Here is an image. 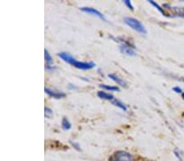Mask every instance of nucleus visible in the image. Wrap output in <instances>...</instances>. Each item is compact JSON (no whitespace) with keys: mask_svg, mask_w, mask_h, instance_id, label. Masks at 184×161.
Instances as JSON below:
<instances>
[{"mask_svg":"<svg viewBox=\"0 0 184 161\" xmlns=\"http://www.w3.org/2000/svg\"><path fill=\"white\" fill-rule=\"evenodd\" d=\"M124 21L127 25L129 26L131 29H134L135 31L142 34H147V29L144 27V25H142L141 21H139L137 19L133 18V17H126V18L124 19Z\"/></svg>","mask_w":184,"mask_h":161,"instance_id":"f257e3e1","label":"nucleus"},{"mask_svg":"<svg viewBox=\"0 0 184 161\" xmlns=\"http://www.w3.org/2000/svg\"><path fill=\"white\" fill-rule=\"evenodd\" d=\"M109 161H133V156L124 151H118L110 156Z\"/></svg>","mask_w":184,"mask_h":161,"instance_id":"f03ea898","label":"nucleus"},{"mask_svg":"<svg viewBox=\"0 0 184 161\" xmlns=\"http://www.w3.org/2000/svg\"><path fill=\"white\" fill-rule=\"evenodd\" d=\"M71 65H73L74 67H75L76 68L82 69V70H89L95 67V64L93 62H80L75 59L73 60Z\"/></svg>","mask_w":184,"mask_h":161,"instance_id":"7ed1b4c3","label":"nucleus"},{"mask_svg":"<svg viewBox=\"0 0 184 161\" xmlns=\"http://www.w3.org/2000/svg\"><path fill=\"white\" fill-rule=\"evenodd\" d=\"M80 10L82 12H86L88 14H90V15H93V16H96L98 18H100L101 20H102L103 21H106V18L104 15H103L102 13L100 12L99 11L97 10V9H95L93 8H88V7H84V8H80Z\"/></svg>","mask_w":184,"mask_h":161,"instance_id":"20e7f679","label":"nucleus"},{"mask_svg":"<svg viewBox=\"0 0 184 161\" xmlns=\"http://www.w3.org/2000/svg\"><path fill=\"white\" fill-rule=\"evenodd\" d=\"M120 51L122 53H124L127 55H129V56H135L136 55V52H135L134 48L131 46H129V44H126V43L121 44L120 46Z\"/></svg>","mask_w":184,"mask_h":161,"instance_id":"39448f33","label":"nucleus"},{"mask_svg":"<svg viewBox=\"0 0 184 161\" xmlns=\"http://www.w3.org/2000/svg\"><path fill=\"white\" fill-rule=\"evenodd\" d=\"M44 90L45 92H46V94H47L49 96L53 97V98H54V99H59L66 96V94H65L64 93H62V92H57V91L53 90H51V89L45 88Z\"/></svg>","mask_w":184,"mask_h":161,"instance_id":"423d86ee","label":"nucleus"},{"mask_svg":"<svg viewBox=\"0 0 184 161\" xmlns=\"http://www.w3.org/2000/svg\"><path fill=\"white\" fill-rule=\"evenodd\" d=\"M57 56L59 58H61L63 61L68 63L70 64H71L72 62H73V60H75V58H74L72 55H70L69 53H66V52H61V53H58Z\"/></svg>","mask_w":184,"mask_h":161,"instance_id":"0eeeda50","label":"nucleus"},{"mask_svg":"<svg viewBox=\"0 0 184 161\" xmlns=\"http://www.w3.org/2000/svg\"><path fill=\"white\" fill-rule=\"evenodd\" d=\"M108 77L111 79V80H113L114 81H116V83L118 84V85H120V86H123V87H126L127 86V83L124 81V80H122L121 78H120L117 75H116V74H109L108 75Z\"/></svg>","mask_w":184,"mask_h":161,"instance_id":"6e6552de","label":"nucleus"},{"mask_svg":"<svg viewBox=\"0 0 184 161\" xmlns=\"http://www.w3.org/2000/svg\"><path fill=\"white\" fill-rule=\"evenodd\" d=\"M97 95L98 98L102 99H107V100H114V99H115V97H114L113 94L106 93L104 91H99V92H97Z\"/></svg>","mask_w":184,"mask_h":161,"instance_id":"1a4fd4ad","label":"nucleus"},{"mask_svg":"<svg viewBox=\"0 0 184 161\" xmlns=\"http://www.w3.org/2000/svg\"><path fill=\"white\" fill-rule=\"evenodd\" d=\"M111 103H112V104H113V105L116 106L117 107H120V109H122L123 111H124V112H125V111L127 110L126 105H125L124 104H123V103H122L121 101H120V100H118V99H115L114 100H112V101H111Z\"/></svg>","mask_w":184,"mask_h":161,"instance_id":"9d476101","label":"nucleus"},{"mask_svg":"<svg viewBox=\"0 0 184 161\" xmlns=\"http://www.w3.org/2000/svg\"><path fill=\"white\" fill-rule=\"evenodd\" d=\"M61 127L64 130H69L71 129V124L66 117H63L61 120Z\"/></svg>","mask_w":184,"mask_h":161,"instance_id":"9b49d317","label":"nucleus"},{"mask_svg":"<svg viewBox=\"0 0 184 161\" xmlns=\"http://www.w3.org/2000/svg\"><path fill=\"white\" fill-rule=\"evenodd\" d=\"M101 88L104 89V90H110V91H119L120 90V88L117 87V86H107V85H104V84H101L99 85Z\"/></svg>","mask_w":184,"mask_h":161,"instance_id":"f8f14e48","label":"nucleus"},{"mask_svg":"<svg viewBox=\"0 0 184 161\" xmlns=\"http://www.w3.org/2000/svg\"><path fill=\"white\" fill-rule=\"evenodd\" d=\"M44 58H45V60H46V62H47V65L51 66V64H53V58H52V56H51L50 54H49V52L47 51L46 49L44 50Z\"/></svg>","mask_w":184,"mask_h":161,"instance_id":"ddd939ff","label":"nucleus"},{"mask_svg":"<svg viewBox=\"0 0 184 161\" xmlns=\"http://www.w3.org/2000/svg\"><path fill=\"white\" fill-rule=\"evenodd\" d=\"M148 3H151V5H152L153 7H155V8H156V9H157V10L159 11V12H161V14H162V15H163V16H165V11H164V9L162 8H161V6L159 5L158 3H155V2H154V1H151V0H148Z\"/></svg>","mask_w":184,"mask_h":161,"instance_id":"4468645a","label":"nucleus"},{"mask_svg":"<svg viewBox=\"0 0 184 161\" xmlns=\"http://www.w3.org/2000/svg\"><path fill=\"white\" fill-rule=\"evenodd\" d=\"M171 10H173L176 14H179L182 16H184V8H172Z\"/></svg>","mask_w":184,"mask_h":161,"instance_id":"2eb2a0df","label":"nucleus"},{"mask_svg":"<svg viewBox=\"0 0 184 161\" xmlns=\"http://www.w3.org/2000/svg\"><path fill=\"white\" fill-rule=\"evenodd\" d=\"M70 143H71V145H72V146H73L74 148L75 149L76 151H81V147H80V146H79V143H75V142H72V141H70Z\"/></svg>","mask_w":184,"mask_h":161,"instance_id":"dca6fc26","label":"nucleus"},{"mask_svg":"<svg viewBox=\"0 0 184 161\" xmlns=\"http://www.w3.org/2000/svg\"><path fill=\"white\" fill-rule=\"evenodd\" d=\"M124 3L125 4V5L128 7V8L130 9L131 11H134V5L132 4L131 1H129V0H124Z\"/></svg>","mask_w":184,"mask_h":161,"instance_id":"f3484780","label":"nucleus"},{"mask_svg":"<svg viewBox=\"0 0 184 161\" xmlns=\"http://www.w3.org/2000/svg\"><path fill=\"white\" fill-rule=\"evenodd\" d=\"M44 111H45V117H49L53 115V111H52L50 108H48V107H45Z\"/></svg>","mask_w":184,"mask_h":161,"instance_id":"a211bd4d","label":"nucleus"},{"mask_svg":"<svg viewBox=\"0 0 184 161\" xmlns=\"http://www.w3.org/2000/svg\"><path fill=\"white\" fill-rule=\"evenodd\" d=\"M173 90H174V92H176V93H182V89L180 88V87H179V86L174 87V88H173Z\"/></svg>","mask_w":184,"mask_h":161,"instance_id":"6ab92c4d","label":"nucleus"},{"mask_svg":"<svg viewBox=\"0 0 184 161\" xmlns=\"http://www.w3.org/2000/svg\"><path fill=\"white\" fill-rule=\"evenodd\" d=\"M174 153H175L176 156L178 157V159H179V161H182V159H181V156H180V155H179V152H178V151H174Z\"/></svg>","mask_w":184,"mask_h":161,"instance_id":"aec40b11","label":"nucleus"},{"mask_svg":"<svg viewBox=\"0 0 184 161\" xmlns=\"http://www.w3.org/2000/svg\"><path fill=\"white\" fill-rule=\"evenodd\" d=\"M182 99H183V100H184V92L183 93H182Z\"/></svg>","mask_w":184,"mask_h":161,"instance_id":"412c9836","label":"nucleus"}]
</instances>
